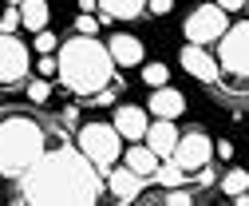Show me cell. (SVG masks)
<instances>
[{
  "label": "cell",
  "instance_id": "1",
  "mask_svg": "<svg viewBox=\"0 0 249 206\" xmlns=\"http://www.w3.org/2000/svg\"><path fill=\"white\" fill-rule=\"evenodd\" d=\"M103 183L99 170L79 147H55V151H44V159L20 174V198L36 202V206H91L99 202Z\"/></svg>",
  "mask_w": 249,
  "mask_h": 206
},
{
  "label": "cell",
  "instance_id": "2",
  "mask_svg": "<svg viewBox=\"0 0 249 206\" xmlns=\"http://www.w3.org/2000/svg\"><path fill=\"white\" fill-rule=\"evenodd\" d=\"M59 83L75 95H95L115 79V60L111 48L99 44L95 36H71L68 44H59Z\"/></svg>",
  "mask_w": 249,
  "mask_h": 206
},
{
  "label": "cell",
  "instance_id": "3",
  "mask_svg": "<svg viewBox=\"0 0 249 206\" xmlns=\"http://www.w3.org/2000/svg\"><path fill=\"white\" fill-rule=\"evenodd\" d=\"M48 151V135L28 115H8L0 123V179H20L28 174Z\"/></svg>",
  "mask_w": 249,
  "mask_h": 206
},
{
  "label": "cell",
  "instance_id": "4",
  "mask_svg": "<svg viewBox=\"0 0 249 206\" xmlns=\"http://www.w3.org/2000/svg\"><path fill=\"white\" fill-rule=\"evenodd\" d=\"M75 147H79V151L95 163L99 170H107V167H115V159H119V151H123V135H119L115 123H87V127H79Z\"/></svg>",
  "mask_w": 249,
  "mask_h": 206
},
{
  "label": "cell",
  "instance_id": "5",
  "mask_svg": "<svg viewBox=\"0 0 249 206\" xmlns=\"http://www.w3.org/2000/svg\"><path fill=\"white\" fill-rule=\"evenodd\" d=\"M226 16H230V12L217 4V0H213V4H198L190 16H186V28H182V32H186L190 44H213V40H222L226 28H230Z\"/></svg>",
  "mask_w": 249,
  "mask_h": 206
},
{
  "label": "cell",
  "instance_id": "6",
  "mask_svg": "<svg viewBox=\"0 0 249 206\" xmlns=\"http://www.w3.org/2000/svg\"><path fill=\"white\" fill-rule=\"evenodd\" d=\"M217 64L230 75H249V20L226 28L222 44H217Z\"/></svg>",
  "mask_w": 249,
  "mask_h": 206
},
{
  "label": "cell",
  "instance_id": "7",
  "mask_svg": "<svg viewBox=\"0 0 249 206\" xmlns=\"http://www.w3.org/2000/svg\"><path fill=\"white\" fill-rule=\"evenodd\" d=\"M28 75V48L16 32H0V83H20Z\"/></svg>",
  "mask_w": 249,
  "mask_h": 206
},
{
  "label": "cell",
  "instance_id": "8",
  "mask_svg": "<svg viewBox=\"0 0 249 206\" xmlns=\"http://www.w3.org/2000/svg\"><path fill=\"white\" fill-rule=\"evenodd\" d=\"M210 155H213V143L202 135V131H190V135H178V147H174V163L182 167V170H198V167H206L210 163Z\"/></svg>",
  "mask_w": 249,
  "mask_h": 206
},
{
  "label": "cell",
  "instance_id": "9",
  "mask_svg": "<svg viewBox=\"0 0 249 206\" xmlns=\"http://www.w3.org/2000/svg\"><path fill=\"white\" fill-rule=\"evenodd\" d=\"M182 68L190 72L194 79H202V83H213L217 75H222V64L206 52V44H186L182 48Z\"/></svg>",
  "mask_w": 249,
  "mask_h": 206
},
{
  "label": "cell",
  "instance_id": "10",
  "mask_svg": "<svg viewBox=\"0 0 249 206\" xmlns=\"http://www.w3.org/2000/svg\"><path fill=\"white\" fill-rule=\"evenodd\" d=\"M146 147H150L159 159H170L174 147H178V127H174V119H154V123L146 127Z\"/></svg>",
  "mask_w": 249,
  "mask_h": 206
},
{
  "label": "cell",
  "instance_id": "11",
  "mask_svg": "<svg viewBox=\"0 0 249 206\" xmlns=\"http://www.w3.org/2000/svg\"><path fill=\"white\" fill-rule=\"evenodd\" d=\"M150 111H154V119H178V115L186 111V99H182V92H174V87H150V103H146Z\"/></svg>",
  "mask_w": 249,
  "mask_h": 206
},
{
  "label": "cell",
  "instance_id": "12",
  "mask_svg": "<svg viewBox=\"0 0 249 206\" xmlns=\"http://www.w3.org/2000/svg\"><path fill=\"white\" fill-rule=\"evenodd\" d=\"M142 183H146V179H142L139 170H131L127 163H123L119 170H111V179H107V187H111V194H115L119 202H135V198L142 194Z\"/></svg>",
  "mask_w": 249,
  "mask_h": 206
},
{
  "label": "cell",
  "instance_id": "13",
  "mask_svg": "<svg viewBox=\"0 0 249 206\" xmlns=\"http://www.w3.org/2000/svg\"><path fill=\"white\" fill-rule=\"evenodd\" d=\"M115 127H119V135H123V139H146L150 119H146V111H142V107L123 103V107H115Z\"/></svg>",
  "mask_w": 249,
  "mask_h": 206
},
{
  "label": "cell",
  "instance_id": "14",
  "mask_svg": "<svg viewBox=\"0 0 249 206\" xmlns=\"http://www.w3.org/2000/svg\"><path fill=\"white\" fill-rule=\"evenodd\" d=\"M111 60H115V68H135V64H142V40L139 36H111Z\"/></svg>",
  "mask_w": 249,
  "mask_h": 206
},
{
  "label": "cell",
  "instance_id": "15",
  "mask_svg": "<svg viewBox=\"0 0 249 206\" xmlns=\"http://www.w3.org/2000/svg\"><path fill=\"white\" fill-rule=\"evenodd\" d=\"M127 167L139 170L142 179H154V174H159V155H154L146 143H135L131 151H127Z\"/></svg>",
  "mask_w": 249,
  "mask_h": 206
},
{
  "label": "cell",
  "instance_id": "16",
  "mask_svg": "<svg viewBox=\"0 0 249 206\" xmlns=\"http://www.w3.org/2000/svg\"><path fill=\"white\" fill-rule=\"evenodd\" d=\"M48 16H52L48 0H24V4H20V20H24L28 32H44V28H48Z\"/></svg>",
  "mask_w": 249,
  "mask_h": 206
},
{
  "label": "cell",
  "instance_id": "17",
  "mask_svg": "<svg viewBox=\"0 0 249 206\" xmlns=\"http://www.w3.org/2000/svg\"><path fill=\"white\" fill-rule=\"evenodd\" d=\"M99 8L115 20H139L142 8H146V0H99Z\"/></svg>",
  "mask_w": 249,
  "mask_h": 206
},
{
  "label": "cell",
  "instance_id": "18",
  "mask_svg": "<svg viewBox=\"0 0 249 206\" xmlns=\"http://www.w3.org/2000/svg\"><path fill=\"white\" fill-rule=\"evenodd\" d=\"M154 179H159V183H162V187L170 190V187H186V179H190V170H182V167H178V163L170 159V163H159V174H154Z\"/></svg>",
  "mask_w": 249,
  "mask_h": 206
},
{
  "label": "cell",
  "instance_id": "19",
  "mask_svg": "<svg viewBox=\"0 0 249 206\" xmlns=\"http://www.w3.org/2000/svg\"><path fill=\"white\" fill-rule=\"evenodd\" d=\"M222 190L233 198V194H241V190H249V170H230L226 179H222Z\"/></svg>",
  "mask_w": 249,
  "mask_h": 206
},
{
  "label": "cell",
  "instance_id": "20",
  "mask_svg": "<svg viewBox=\"0 0 249 206\" xmlns=\"http://www.w3.org/2000/svg\"><path fill=\"white\" fill-rule=\"evenodd\" d=\"M166 79H170V68H166V64H146V68H142V83H146V87H162Z\"/></svg>",
  "mask_w": 249,
  "mask_h": 206
},
{
  "label": "cell",
  "instance_id": "21",
  "mask_svg": "<svg viewBox=\"0 0 249 206\" xmlns=\"http://www.w3.org/2000/svg\"><path fill=\"white\" fill-rule=\"evenodd\" d=\"M16 28H24L20 4H8V12H0V32H16Z\"/></svg>",
  "mask_w": 249,
  "mask_h": 206
},
{
  "label": "cell",
  "instance_id": "22",
  "mask_svg": "<svg viewBox=\"0 0 249 206\" xmlns=\"http://www.w3.org/2000/svg\"><path fill=\"white\" fill-rule=\"evenodd\" d=\"M162 202H166V206H190L194 198H190V190H182V187H170V190L162 194Z\"/></svg>",
  "mask_w": 249,
  "mask_h": 206
},
{
  "label": "cell",
  "instance_id": "23",
  "mask_svg": "<svg viewBox=\"0 0 249 206\" xmlns=\"http://www.w3.org/2000/svg\"><path fill=\"white\" fill-rule=\"evenodd\" d=\"M52 95V83L48 79H32V83H28V99H36V103H44Z\"/></svg>",
  "mask_w": 249,
  "mask_h": 206
},
{
  "label": "cell",
  "instance_id": "24",
  "mask_svg": "<svg viewBox=\"0 0 249 206\" xmlns=\"http://www.w3.org/2000/svg\"><path fill=\"white\" fill-rule=\"evenodd\" d=\"M75 32H79V36H95V32H99V20H95V16H87V12H83V16L75 20Z\"/></svg>",
  "mask_w": 249,
  "mask_h": 206
},
{
  "label": "cell",
  "instance_id": "25",
  "mask_svg": "<svg viewBox=\"0 0 249 206\" xmlns=\"http://www.w3.org/2000/svg\"><path fill=\"white\" fill-rule=\"evenodd\" d=\"M36 72H40V75H55V72H59V60H55L52 52H44V56H40V64H36Z\"/></svg>",
  "mask_w": 249,
  "mask_h": 206
},
{
  "label": "cell",
  "instance_id": "26",
  "mask_svg": "<svg viewBox=\"0 0 249 206\" xmlns=\"http://www.w3.org/2000/svg\"><path fill=\"white\" fill-rule=\"evenodd\" d=\"M55 44H59V40L48 32V28H44V32H36V52H40V56H44V52H55Z\"/></svg>",
  "mask_w": 249,
  "mask_h": 206
},
{
  "label": "cell",
  "instance_id": "27",
  "mask_svg": "<svg viewBox=\"0 0 249 206\" xmlns=\"http://www.w3.org/2000/svg\"><path fill=\"white\" fill-rule=\"evenodd\" d=\"M146 8H150L154 16H166V12L174 8V0H146Z\"/></svg>",
  "mask_w": 249,
  "mask_h": 206
},
{
  "label": "cell",
  "instance_id": "28",
  "mask_svg": "<svg viewBox=\"0 0 249 206\" xmlns=\"http://www.w3.org/2000/svg\"><path fill=\"white\" fill-rule=\"evenodd\" d=\"M198 183H202V187H213V170H206V167H198Z\"/></svg>",
  "mask_w": 249,
  "mask_h": 206
},
{
  "label": "cell",
  "instance_id": "29",
  "mask_svg": "<svg viewBox=\"0 0 249 206\" xmlns=\"http://www.w3.org/2000/svg\"><path fill=\"white\" fill-rule=\"evenodd\" d=\"M217 4H222L226 12H237V8H245V0H217Z\"/></svg>",
  "mask_w": 249,
  "mask_h": 206
},
{
  "label": "cell",
  "instance_id": "30",
  "mask_svg": "<svg viewBox=\"0 0 249 206\" xmlns=\"http://www.w3.org/2000/svg\"><path fill=\"white\" fill-rule=\"evenodd\" d=\"M217 155H222V159H230V155H233V143H226V139H222V143H217Z\"/></svg>",
  "mask_w": 249,
  "mask_h": 206
},
{
  "label": "cell",
  "instance_id": "31",
  "mask_svg": "<svg viewBox=\"0 0 249 206\" xmlns=\"http://www.w3.org/2000/svg\"><path fill=\"white\" fill-rule=\"evenodd\" d=\"M79 8H83V12H95V8H99V0H79Z\"/></svg>",
  "mask_w": 249,
  "mask_h": 206
},
{
  "label": "cell",
  "instance_id": "32",
  "mask_svg": "<svg viewBox=\"0 0 249 206\" xmlns=\"http://www.w3.org/2000/svg\"><path fill=\"white\" fill-rule=\"evenodd\" d=\"M8 4H24V0H8Z\"/></svg>",
  "mask_w": 249,
  "mask_h": 206
},
{
  "label": "cell",
  "instance_id": "33",
  "mask_svg": "<svg viewBox=\"0 0 249 206\" xmlns=\"http://www.w3.org/2000/svg\"><path fill=\"white\" fill-rule=\"evenodd\" d=\"M245 8H249V0H245Z\"/></svg>",
  "mask_w": 249,
  "mask_h": 206
}]
</instances>
